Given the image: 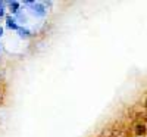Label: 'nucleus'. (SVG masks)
Here are the masks:
<instances>
[{
	"label": "nucleus",
	"instance_id": "9",
	"mask_svg": "<svg viewBox=\"0 0 147 137\" xmlns=\"http://www.w3.org/2000/svg\"><path fill=\"white\" fill-rule=\"evenodd\" d=\"M0 50H2V44H0Z\"/></svg>",
	"mask_w": 147,
	"mask_h": 137
},
{
	"label": "nucleus",
	"instance_id": "1",
	"mask_svg": "<svg viewBox=\"0 0 147 137\" xmlns=\"http://www.w3.org/2000/svg\"><path fill=\"white\" fill-rule=\"evenodd\" d=\"M24 6H28L30 7L28 12L35 18H44L47 15V9L41 2H24Z\"/></svg>",
	"mask_w": 147,
	"mask_h": 137
},
{
	"label": "nucleus",
	"instance_id": "4",
	"mask_svg": "<svg viewBox=\"0 0 147 137\" xmlns=\"http://www.w3.org/2000/svg\"><path fill=\"white\" fill-rule=\"evenodd\" d=\"M7 7H9V12L12 15H15L16 12L21 9V3L19 2H16V0H13V2H7V5H6Z\"/></svg>",
	"mask_w": 147,
	"mask_h": 137
},
{
	"label": "nucleus",
	"instance_id": "3",
	"mask_svg": "<svg viewBox=\"0 0 147 137\" xmlns=\"http://www.w3.org/2000/svg\"><path fill=\"white\" fill-rule=\"evenodd\" d=\"M5 19H6V27H7L9 30H13V31H18V30H19L18 22L15 21V18L12 16V15H7Z\"/></svg>",
	"mask_w": 147,
	"mask_h": 137
},
{
	"label": "nucleus",
	"instance_id": "6",
	"mask_svg": "<svg viewBox=\"0 0 147 137\" xmlns=\"http://www.w3.org/2000/svg\"><path fill=\"white\" fill-rule=\"evenodd\" d=\"M18 35L21 37V39H24V40H27V39H30V37H32V33L28 30V28H24V27H19V30H18Z\"/></svg>",
	"mask_w": 147,
	"mask_h": 137
},
{
	"label": "nucleus",
	"instance_id": "8",
	"mask_svg": "<svg viewBox=\"0 0 147 137\" xmlns=\"http://www.w3.org/2000/svg\"><path fill=\"white\" fill-rule=\"evenodd\" d=\"M144 106L147 108V97H146V100H144Z\"/></svg>",
	"mask_w": 147,
	"mask_h": 137
},
{
	"label": "nucleus",
	"instance_id": "10",
	"mask_svg": "<svg viewBox=\"0 0 147 137\" xmlns=\"http://www.w3.org/2000/svg\"><path fill=\"white\" fill-rule=\"evenodd\" d=\"M146 122H147V117H146Z\"/></svg>",
	"mask_w": 147,
	"mask_h": 137
},
{
	"label": "nucleus",
	"instance_id": "2",
	"mask_svg": "<svg viewBox=\"0 0 147 137\" xmlns=\"http://www.w3.org/2000/svg\"><path fill=\"white\" fill-rule=\"evenodd\" d=\"M27 12H28V10H25V9H22V7H21V9H19L18 12H16L15 15H12V16L15 18V21L18 22V25H19V24H25V22L28 21Z\"/></svg>",
	"mask_w": 147,
	"mask_h": 137
},
{
	"label": "nucleus",
	"instance_id": "5",
	"mask_svg": "<svg viewBox=\"0 0 147 137\" xmlns=\"http://www.w3.org/2000/svg\"><path fill=\"white\" fill-rule=\"evenodd\" d=\"M136 134H137V137H144L147 134V125L146 124H137L136 125Z\"/></svg>",
	"mask_w": 147,
	"mask_h": 137
},
{
	"label": "nucleus",
	"instance_id": "7",
	"mask_svg": "<svg viewBox=\"0 0 147 137\" xmlns=\"http://www.w3.org/2000/svg\"><path fill=\"white\" fill-rule=\"evenodd\" d=\"M2 35H3V28L0 27V37H2Z\"/></svg>",
	"mask_w": 147,
	"mask_h": 137
}]
</instances>
